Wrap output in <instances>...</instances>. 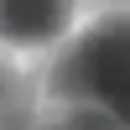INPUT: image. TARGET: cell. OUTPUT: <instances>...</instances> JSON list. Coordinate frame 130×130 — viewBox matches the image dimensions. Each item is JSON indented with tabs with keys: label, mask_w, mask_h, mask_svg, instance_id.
Instances as JSON below:
<instances>
[{
	"label": "cell",
	"mask_w": 130,
	"mask_h": 130,
	"mask_svg": "<svg viewBox=\"0 0 130 130\" xmlns=\"http://www.w3.org/2000/svg\"><path fill=\"white\" fill-rule=\"evenodd\" d=\"M10 109H21V83L10 68H0V115H10Z\"/></svg>",
	"instance_id": "3"
},
{
	"label": "cell",
	"mask_w": 130,
	"mask_h": 130,
	"mask_svg": "<svg viewBox=\"0 0 130 130\" xmlns=\"http://www.w3.org/2000/svg\"><path fill=\"white\" fill-rule=\"evenodd\" d=\"M47 130H73V125H47Z\"/></svg>",
	"instance_id": "4"
},
{
	"label": "cell",
	"mask_w": 130,
	"mask_h": 130,
	"mask_svg": "<svg viewBox=\"0 0 130 130\" xmlns=\"http://www.w3.org/2000/svg\"><path fill=\"white\" fill-rule=\"evenodd\" d=\"M62 16L68 10L52 0H16V5H0V31L5 37H52Z\"/></svg>",
	"instance_id": "2"
},
{
	"label": "cell",
	"mask_w": 130,
	"mask_h": 130,
	"mask_svg": "<svg viewBox=\"0 0 130 130\" xmlns=\"http://www.w3.org/2000/svg\"><path fill=\"white\" fill-rule=\"evenodd\" d=\"M52 83H57V94H68V99L99 94L115 115H125V104H130L125 31H120V26H104V31H94L89 42H78V47L57 62V78H52Z\"/></svg>",
	"instance_id": "1"
}]
</instances>
